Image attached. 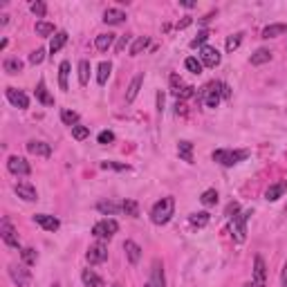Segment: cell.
<instances>
[{"instance_id": "6da1fadb", "label": "cell", "mask_w": 287, "mask_h": 287, "mask_svg": "<svg viewBox=\"0 0 287 287\" xmlns=\"http://www.w3.org/2000/svg\"><path fill=\"white\" fill-rule=\"evenodd\" d=\"M175 213V200L173 197H161L159 202H155V206L150 209V220L155 224H168L170 218Z\"/></svg>"}, {"instance_id": "7a4b0ae2", "label": "cell", "mask_w": 287, "mask_h": 287, "mask_svg": "<svg viewBox=\"0 0 287 287\" xmlns=\"http://www.w3.org/2000/svg\"><path fill=\"white\" fill-rule=\"evenodd\" d=\"M213 161H218V164H222V166H236L238 161H242V159H247L249 157V150H231V148H220V150H213Z\"/></svg>"}, {"instance_id": "3957f363", "label": "cell", "mask_w": 287, "mask_h": 287, "mask_svg": "<svg viewBox=\"0 0 287 287\" xmlns=\"http://www.w3.org/2000/svg\"><path fill=\"white\" fill-rule=\"evenodd\" d=\"M249 211H242V213L233 215L231 218V227H229V231H231V238L238 242V245H242V242L247 240V220H249Z\"/></svg>"}, {"instance_id": "277c9868", "label": "cell", "mask_w": 287, "mask_h": 287, "mask_svg": "<svg viewBox=\"0 0 287 287\" xmlns=\"http://www.w3.org/2000/svg\"><path fill=\"white\" fill-rule=\"evenodd\" d=\"M117 231H119V222H117L115 218L99 220V222L92 227V236H97V238H108V240H110V238L115 236Z\"/></svg>"}, {"instance_id": "5b68a950", "label": "cell", "mask_w": 287, "mask_h": 287, "mask_svg": "<svg viewBox=\"0 0 287 287\" xmlns=\"http://www.w3.org/2000/svg\"><path fill=\"white\" fill-rule=\"evenodd\" d=\"M0 238H2V242H4L7 247L20 249V240H18V233H16V229L11 227V222H9L7 218H4L2 224H0Z\"/></svg>"}, {"instance_id": "8992f818", "label": "cell", "mask_w": 287, "mask_h": 287, "mask_svg": "<svg viewBox=\"0 0 287 287\" xmlns=\"http://www.w3.org/2000/svg\"><path fill=\"white\" fill-rule=\"evenodd\" d=\"M202 97H204V106L206 108H218L220 103V81H215V83H209L206 88H202Z\"/></svg>"}, {"instance_id": "52a82bcc", "label": "cell", "mask_w": 287, "mask_h": 287, "mask_svg": "<svg viewBox=\"0 0 287 287\" xmlns=\"http://www.w3.org/2000/svg\"><path fill=\"white\" fill-rule=\"evenodd\" d=\"M85 258H88L90 265H101L108 260V247L103 245V242H97V245H90L88 254H85Z\"/></svg>"}, {"instance_id": "ba28073f", "label": "cell", "mask_w": 287, "mask_h": 287, "mask_svg": "<svg viewBox=\"0 0 287 287\" xmlns=\"http://www.w3.org/2000/svg\"><path fill=\"white\" fill-rule=\"evenodd\" d=\"M146 287H166V276H164V265H161L159 258L152 260L150 267V281H148Z\"/></svg>"}, {"instance_id": "9c48e42d", "label": "cell", "mask_w": 287, "mask_h": 287, "mask_svg": "<svg viewBox=\"0 0 287 287\" xmlns=\"http://www.w3.org/2000/svg\"><path fill=\"white\" fill-rule=\"evenodd\" d=\"M7 168H9V173H13V175H29L31 173L29 161H27L25 157H18V155L9 157V159H7Z\"/></svg>"}, {"instance_id": "30bf717a", "label": "cell", "mask_w": 287, "mask_h": 287, "mask_svg": "<svg viewBox=\"0 0 287 287\" xmlns=\"http://www.w3.org/2000/svg\"><path fill=\"white\" fill-rule=\"evenodd\" d=\"M13 191H16V195L22 197L25 202H36V200H38V193H36L34 184H29L27 179H20V182H16Z\"/></svg>"}, {"instance_id": "8fae6325", "label": "cell", "mask_w": 287, "mask_h": 287, "mask_svg": "<svg viewBox=\"0 0 287 287\" xmlns=\"http://www.w3.org/2000/svg\"><path fill=\"white\" fill-rule=\"evenodd\" d=\"M254 287H265L267 285V267H265L263 256H256L254 258Z\"/></svg>"}, {"instance_id": "7c38bea8", "label": "cell", "mask_w": 287, "mask_h": 287, "mask_svg": "<svg viewBox=\"0 0 287 287\" xmlns=\"http://www.w3.org/2000/svg\"><path fill=\"white\" fill-rule=\"evenodd\" d=\"M9 276H11V281L16 283L18 287H27L31 281L29 269H25L22 265H9Z\"/></svg>"}, {"instance_id": "4fadbf2b", "label": "cell", "mask_w": 287, "mask_h": 287, "mask_svg": "<svg viewBox=\"0 0 287 287\" xmlns=\"http://www.w3.org/2000/svg\"><path fill=\"white\" fill-rule=\"evenodd\" d=\"M4 94H7L9 103H11V106H16V108H20V110H25V108L29 106V97H27V94L22 92V90L7 88V90H4Z\"/></svg>"}, {"instance_id": "5bb4252c", "label": "cell", "mask_w": 287, "mask_h": 287, "mask_svg": "<svg viewBox=\"0 0 287 287\" xmlns=\"http://www.w3.org/2000/svg\"><path fill=\"white\" fill-rule=\"evenodd\" d=\"M200 61H202V65H206V67L220 65V52L215 47H211V45H204V47L200 49Z\"/></svg>"}, {"instance_id": "9a60e30c", "label": "cell", "mask_w": 287, "mask_h": 287, "mask_svg": "<svg viewBox=\"0 0 287 287\" xmlns=\"http://www.w3.org/2000/svg\"><path fill=\"white\" fill-rule=\"evenodd\" d=\"M170 85H173V94L177 99H188V97H193V85H184L182 83V79H179L177 74H173L170 76Z\"/></svg>"}, {"instance_id": "2e32d148", "label": "cell", "mask_w": 287, "mask_h": 287, "mask_svg": "<svg viewBox=\"0 0 287 287\" xmlns=\"http://www.w3.org/2000/svg\"><path fill=\"white\" fill-rule=\"evenodd\" d=\"M34 222L40 224L45 231H56V229L61 227L58 218H54V215H47V213H36V215H34Z\"/></svg>"}, {"instance_id": "e0dca14e", "label": "cell", "mask_w": 287, "mask_h": 287, "mask_svg": "<svg viewBox=\"0 0 287 287\" xmlns=\"http://www.w3.org/2000/svg\"><path fill=\"white\" fill-rule=\"evenodd\" d=\"M27 150H29L31 155H36V157H49L52 155V146L45 144V142H36V139L27 142Z\"/></svg>"}, {"instance_id": "ac0fdd59", "label": "cell", "mask_w": 287, "mask_h": 287, "mask_svg": "<svg viewBox=\"0 0 287 287\" xmlns=\"http://www.w3.org/2000/svg\"><path fill=\"white\" fill-rule=\"evenodd\" d=\"M124 20H126V11H121L117 7H110L103 11V22H108V25H121Z\"/></svg>"}, {"instance_id": "d6986e66", "label": "cell", "mask_w": 287, "mask_h": 287, "mask_svg": "<svg viewBox=\"0 0 287 287\" xmlns=\"http://www.w3.org/2000/svg\"><path fill=\"white\" fill-rule=\"evenodd\" d=\"M124 251H126V256H128V260L133 265H137L139 258H142V247H139L137 242H133V240H126L124 242Z\"/></svg>"}, {"instance_id": "ffe728a7", "label": "cell", "mask_w": 287, "mask_h": 287, "mask_svg": "<svg viewBox=\"0 0 287 287\" xmlns=\"http://www.w3.org/2000/svg\"><path fill=\"white\" fill-rule=\"evenodd\" d=\"M283 34H287V22H272L263 29V38H276Z\"/></svg>"}, {"instance_id": "44dd1931", "label": "cell", "mask_w": 287, "mask_h": 287, "mask_svg": "<svg viewBox=\"0 0 287 287\" xmlns=\"http://www.w3.org/2000/svg\"><path fill=\"white\" fill-rule=\"evenodd\" d=\"M142 83H144V74H137L128 85V92H126V103H133L137 99L139 90H142Z\"/></svg>"}, {"instance_id": "7402d4cb", "label": "cell", "mask_w": 287, "mask_h": 287, "mask_svg": "<svg viewBox=\"0 0 287 287\" xmlns=\"http://www.w3.org/2000/svg\"><path fill=\"white\" fill-rule=\"evenodd\" d=\"M36 99H38L43 106H54V97L47 92V85H45V79L38 81V85H36Z\"/></svg>"}, {"instance_id": "603a6c76", "label": "cell", "mask_w": 287, "mask_h": 287, "mask_svg": "<svg viewBox=\"0 0 287 287\" xmlns=\"http://www.w3.org/2000/svg\"><path fill=\"white\" fill-rule=\"evenodd\" d=\"M81 281H83L85 287H103V278L99 274H94L92 269H83L81 274Z\"/></svg>"}, {"instance_id": "cb8c5ba5", "label": "cell", "mask_w": 287, "mask_h": 287, "mask_svg": "<svg viewBox=\"0 0 287 287\" xmlns=\"http://www.w3.org/2000/svg\"><path fill=\"white\" fill-rule=\"evenodd\" d=\"M251 65H265V63H269L272 61V49H267V47H258L254 54H251Z\"/></svg>"}, {"instance_id": "d4e9b609", "label": "cell", "mask_w": 287, "mask_h": 287, "mask_svg": "<svg viewBox=\"0 0 287 287\" xmlns=\"http://www.w3.org/2000/svg\"><path fill=\"white\" fill-rule=\"evenodd\" d=\"M285 188H287V184L285 182H278V184H272V186L265 191V197H267L269 202H276L278 197H283V193H285Z\"/></svg>"}, {"instance_id": "484cf974", "label": "cell", "mask_w": 287, "mask_h": 287, "mask_svg": "<svg viewBox=\"0 0 287 287\" xmlns=\"http://www.w3.org/2000/svg\"><path fill=\"white\" fill-rule=\"evenodd\" d=\"M177 155L182 157L184 161L193 164V144H191V142H186V139H182V142L177 144Z\"/></svg>"}, {"instance_id": "4316f807", "label": "cell", "mask_w": 287, "mask_h": 287, "mask_svg": "<svg viewBox=\"0 0 287 287\" xmlns=\"http://www.w3.org/2000/svg\"><path fill=\"white\" fill-rule=\"evenodd\" d=\"M97 211L99 213H103V215H117L121 211V204H117V202H110V200H103V202H99L97 204Z\"/></svg>"}, {"instance_id": "83f0119b", "label": "cell", "mask_w": 287, "mask_h": 287, "mask_svg": "<svg viewBox=\"0 0 287 287\" xmlns=\"http://www.w3.org/2000/svg\"><path fill=\"white\" fill-rule=\"evenodd\" d=\"M94 45H97L99 52H106V49H110L115 45V34H99Z\"/></svg>"}, {"instance_id": "f1b7e54d", "label": "cell", "mask_w": 287, "mask_h": 287, "mask_svg": "<svg viewBox=\"0 0 287 287\" xmlns=\"http://www.w3.org/2000/svg\"><path fill=\"white\" fill-rule=\"evenodd\" d=\"M148 43H150V38H148V36H137V38L133 40V45H130V56H137V54H142L144 49L148 47Z\"/></svg>"}, {"instance_id": "f546056e", "label": "cell", "mask_w": 287, "mask_h": 287, "mask_svg": "<svg viewBox=\"0 0 287 287\" xmlns=\"http://www.w3.org/2000/svg\"><path fill=\"white\" fill-rule=\"evenodd\" d=\"M110 72H112V63H110V61L99 63V67H97V81H99V85H106V81H108V76H110Z\"/></svg>"}, {"instance_id": "4dcf8cb0", "label": "cell", "mask_w": 287, "mask_h": 287, "mask_svg": "<svg viewBox=\"0 0 287 287\" xmlns=\"http://www.w3.org/2000/svg\"><path fill=\"white\" fill-rule=\"evenodd\" d=\"M2 70L7 72V74H18V72H22V61L20 58H4L2 63Z\"/></svg>"}, {"instance_id": "1f68e13d", "label": "cell", "mask_w": 287, "mask_h": 287, "mask_svg": "<svg viewBox=\"0 0 287 287\" xmlns=\"http://www.w3.org/2000/svg\"><path fill=\"white\" fill-rule=\"evenodd\" d=\"M65 43H67V31H56V34L52 36V43H49V52L56 54Z\"/></svg>"}, {"instance_id": "d6a6232c", "label": "cell", "mask_w": 287, "mask_h": 287, "mask_svg": "<svg viewBox=\"0 0 287 287\" xmlns=\"http://www.w3.org/2000/svg\"><path fill=\"white\" fill-rule=\"evenodd\" d=\"M67 76H70V61H63L58 65V85H61V90H67Z\"/></svg>"}, {"instance_id": "836d02e7", "label": "cell", "mask_w": 287, "mask_h": 287, "mask_svg": "<svg viewBox=\"0 0 287 287\" xmlns=\"http://www.w3.org/2000/svg\"><path fill=\"white\" fill-rule=\"evenodd\" d=\"M121 211H124L126 215H130V218H137V215H139V204L135 200H124V202H121Z\"/></svg>"}, {"instance_id": "e575fe53", "label": "cell", "mask_w": 287, "mask_h": 287, "mask_svg": "<svg viewBox=\"0 0 287 287\" xmlns=\"http://www.w3.org/2000/svg\"><path fill=\"white\" fill-rule=\"evenodd\" d=\"M209 220H211V215L206 213V211H202V213H193V215H191V224H193V227H197V229L206 227V224H209Z\"/></svg>"}, {"instance_id": "d590c367", "label": "cell", "mask_w": 287, "mask_h": 287, "mask_svg": "<svg viewBox=\"0 0 287 287\" xmlns=\"http://www.w3.org/2000/svg\"><path fill=\"white\" fill-rule=\"evenodd\" d=\"M90 81V61H79V83L88 85Z\"/></svg>"}, {"instance_id": "8d00e7d4", "label": "cell", "mask_w": 287, "mask_h": 287, "mask_svg": "<svg viewBox=\"0 0 287 287\" xmlns=\"http://www.w3.org/2000/svg\"><path fill=\"white\" fill-rule=\"evenodd\" d=\"M200 202H202L204 206H213L215 202H218V191H215V188H206V191L202 193Z\"/></svg>"}, {"instance_id": "74e56055", "label": "cell", "mask_w": 287, "mask_h": 287, "mask_svg": "<svg viewBox=\"0 0 287 287\" xmlns=\"http://www.w3.org/2000/svg\"><path fill=\"white\" fill-rule=\"evenodd\" d=\"M34 29H36V34H38V36H52L54 34V25H52V22H47V20H38Z\"/></svg>"}, {"instance_id": "f35d334b", "label": "cell", "mask_w": 287, "mask_h": 287, "mask_svg": "<svg viewBox=\"0 0 287 287\" xmlns=\"http://www.w3.org/2000/svg\"><path fill=\"white\" fill-rule=\"evenodd\" d=\"M20 256H22V263L25 265H36V260H38V254H36L34 247H25V249L20 251Z\"/></svg>"}, {"instance_id": "ab89813d", "label": "cell", "mask_w": 287, "mask_h": 287, "mask_svg": "<svg viewBox=\"0 0 287 287\" xmlns=\"http://www.w3.org/2000/svg\"><path fill=\"white\" fill-rule=\"evenodd\" d=\"M184 65H186V70L193 72V74H202V61H197L195 56H188L186 61H184Z\"/></svg>"}, {"instance_id": "60d3db41", "label": "cell", "mask_w": 287, "mask_h": 287, "mask_svg": "<svg viewBox=\"0 0 287 287\" xmlns=\"http://www.w3.org/2000/svg\"><path fill=\"white\" fill-rule=\"evenodd\" d=\"M61 121L67 126H76V121H79V112L74 110H63L61 112Z\"/></svg>"}, {"instance_id": "b9f144b4", "label": "cell", "mask_w": 287, "mask_h": 287, "mask_svg": "<svg viewBox=\"0 0 287 287\" xmlns=\"http://www.w3.org/2000/svg\"><path fill=\"white\" fill-rule=\"evenodd\" d=\"M88 135H90V128H88V126H79V124L72 126V137H74V139L83 142V139L88 137Z\"/></svg>"}, {"instance_id": "7bdbcfd3", "label": "cell", "mask_w": 287, "mask_h": 287, "mask_svg": "<svg viewBox=\"0 0 287 287\" xmlns=\"http://www.w3.org/2000/svg\"><path fill=\"white\" fill-rule=\"evenodd\" d=\"M209 40V29H202V31H197V36L191 40V47H204V43Z\"/></svg>"}, {"instance_id": "ee69618b", "label": "cell", "mask_w": 287, "mask_h": 287, "mask_svg": "<svg viewBox=\"0 0 287 287\" xmlns=\"http://www.w3.org/2000/svg\"><path fill=\"white\" fill-rule=\"evenodd\" d=\"M29 9H31V13H34V16H38V18H45V13H47V4L40 2V0L31 2V4H29Z\"/></svg>"}, {"instance_id": "f6af8a7d", "label": "cell", "mask_w": 287, "mask_h": 287, "mask_svg": "<svg viewBox=\"0 0 287 287\" xmlns=\"http://www.w3.org/2000/svg\"><path fill=\"white\" fill-rule=\"evenodd\" d=\"M240 43H242V34L229 36V38H227V52H236V49L240 47Z\"/></svg>"}, {"instance_id": "bcb514c9", "label": "cell", "mask_w": 287, "mask_h": 287, "mask_svg": "<svg viewBox=\"0 0 287 287\" xmlns=\"http://www.w3.org/2000/svg\"><path fill=\"white\" fill-rule=\"evenodd\" d=\"M103 170H130L128 164H119V161H101Z\"/></svg>"}, {"instance_id": "7dc6e473", "label": "cell", "mask_w": 287, "mask_h": 287, "mask_svg": "<svg viewBox=\"0 0 287 287\" xmlns=\"http://www.w3.org/2000/svg\"><path fill=\"white\" fill-rule=\"evenodd\" d=\"M43 58H45V49L43 47L34 49V52L29 54V63H31V65H38V63H43Z\"/></svg>"}, {"instance_id": "c3c4849f", "label": "cell", "mask_w": 287, "mask_h": 287, "mask_svg": "<svg viewBox=\"0 0 287 287\" xmlns=\"http://www.w3.org/2000/svg\"><path fill=\"white\" fill-rule=\"evenodd\" d=\"M97 142L99 144H112L115 142V133H112V130H101L99 137H97Z\"/></svg>"}, {"instance_id": "681fc988", "label": "cell", "mask_w": 287, "mask_h": 287, "mask_svg": "<svg viewBox=\"0 0 287 287\" xmlns=\"http://www.w3.org/2000/svg\"><path fill=\"white\" fill-rule=\"evenodd\" d=\"M130 40H133V36H128V34H126V36H121V38L117 40L115 49H117V52H124V49H126V47H128V45H130Z\"/></svg>"}, {"instance_id": "f907efd6", "label": "cell", "mask_w": 287, "mask_h": 287, "mask_svg": "<svg viewBox=\"0 0 287 287\" xmlns=\"http://www.w3.org/2000/svg\"><path fill=\"white\" fill-rule=\"evenodd\" d=\"M240 213V204L238 202H231V204L227 206V211H224V215H229V218H233V215Z\"/></svg>"}, {"instance_id": "816d5d0a", "label": "cell", "mask_w": 287, "mask_h": 287, "mask_svg": "<svg viewBox=\"0 0 287 287\" xmlns=\"http://www.w3.org/2000/svg\"><path fill=\"white\" fill-rule=\"evenodd\" d=\"M220 94H222L224 99L231 97V90H229V85H227V83H220Z\"/></svg>"}, {"instance_id": "f5cc1de1", "label": "cell", "mask_w": 287, "mask_h": 287, "mask_svg": "<svg viewBox=\"0 0 287 287\" xmlns=\"http://www.w3.org/2000/svg\"><path fill=\"white\" fill-rule=\"evenodd\" d=\"M281 287H287V263L283 265V274H281Z\"/></svg>"}, {"instance_id": "db71d44e", "label": "cell", "mask_w": 287, "mask_h": 287, "mask_svg": "<svg viewBox=\"0 0 287 287\" xmlns=\"http://www.w3.org/2000/svg\"><path fill=\"white\" fill-rule=\"evenodd\" d=\"M188 25H191V18L186 16L184 20H179V22H177V29H184V27H188Z\"/></svg>"}, {"instance_id": "11a10c76", "label": "cell", "mask_w": 287, "mask_h": 287, "mask_svg": "<svg viewBox=\"0 0 287 287\" xmlns=\"http://www.w3.org/2000/svg\"><path fill=\"white\" fill-rule=\"evenodd\" d=\"M157 106H159V112H161V108H164V94H157Z\"/></svg>"}, {"instance_id": "9f6ffc18", "label": "cell", "mask_w": 287, "mask_h": 287, "mask_svg": "<svg viewBox=\"0 0 287 287\" xmlns=\"http://www.w3.org/2000/svg\"><path fill=\"white\" fill-rule=\"evenodd\" d=\"M175 112H177V115H184V112H186V110H184V103H177V110H175Z\"/></svg>"}, {"instance_id": "6f0895ef", "label": "cell", "mask_w": 287, "mask_h": 287, "mask_svg": "<svg viewBox=\"0 0 287 287\" xmlns=\"http://www.w3.org/2000/svg\"><path fill=\"white\" fill-rule=\"evenodd\" d=\"M242 287H254V285H251V283H245V285H242Z\"/></svg>"}, {"instance_id": "680465c9", "label": "cell", "mask_w": 287, "mask_h": 287, "mask_svg": "<svg viewBox=\"0 0 287 287\" xmlns=\"http://www.w3.org/2000/svg\"><path fill=\"white\" fill-rule=\"evenodd\" d=\"M110 287H124V285H119V283H115V285H110Z\"/></svg>"}]
</instances>
